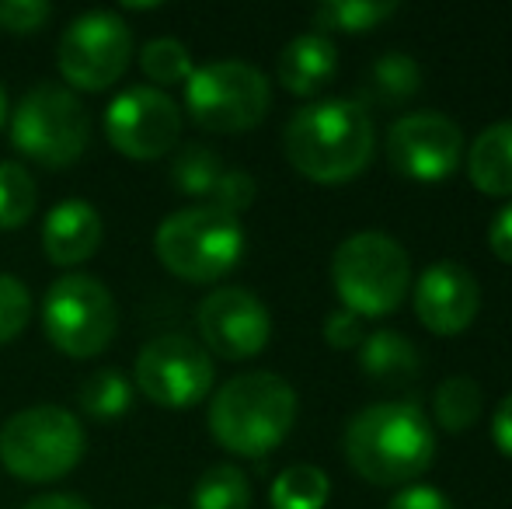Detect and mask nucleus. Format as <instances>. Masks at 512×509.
<instances>
[{"label": "nucleus", "instance_id": "f257e3e1", "mask_svg": "<svg viewBox=\"0 0 512 509\" xmlns=\"http://www.w3.org/2000/svg\"><path fill=\"white\" fill-rule=\"evenodd\" d=\"M377 147L370 109L356 98H324L297 109L286 123V161L310 182L338 185L363 175Z\"/></svg>", "mask_w": 512, "mask_h": 509}, {"label": "nucleus", "instance_id": "dca6fc26", "mask_svg": "<svg viewBox=\"0 0 512 509\" xmlns=\"http://www.w3.org/2000/svg\"><path fill=\"white\" fill-rule=\"evenodd\" d=\"M102 245V213L84 199H70L49 210L42 224V252L53 265H81Z\"/></svg>", "mask_w": 512, "mask_h": 509}, {"label": "nucleus", "instance_id": "9b49d317", "mask_svg": "<svg viewBox=\"0 0 512 509\" xmlns=\"http://www.w3.org/2000/svg\"><path fill=\"white\" fill-rule=\"evenodd\" d=\"M136 384L161 408H192L213 387V356L189 335H157L136 356Z\"/></svg>", "mask_w": 512, "mask_h": 509}, {"label": "nucleus", "instance_id": "7ed1b4c3", "mask_svg": "<svg viewBox=\"0 0 512 509\" xmlns=\"http://www.w3.org/2000/svg\"><path fill=\"white\" fill-rule=\"evenodd\" d=\"M297 422V391L269 370L230 377L209 405V433L237 457H265Z\"/></svg>", "mask_w": 512, "mask_h": 509}, {"label": "nucleus", "instance_id": "a878e982", "mask_svg": "<svg viewBox=\"0 0 512 509\" xmlns=\"http://www.w3.org/2000/svg\"><path fill=\"white\" fill-rule=\"evenodd\" d=\"M35 213V178L25 164L0 161V231H18Z\"/></svg>", "mask_w": 512, "mask_h": 509}, {"label": "nucleus", "instance_id": "aec40b11", "mask_svg": "<svg viewBox=\"0 0 512 509\" xmlns=\"http://www.w3.org/2000/svg\"><path fill=\"white\" fill-rule=\"evenodd\" d=\"M359 363L380 384H408L418 377V349L401 332H391V328L366 335Z\"/></svg>", "mask_w": 512, "mask_h": 509}, {"label": "nucleus", "instance_id": "cd10ccee", "mask_svg": "<svg viewBox=\"0 0 512 509\" xmlns=\"http://www.w3.org/2000/svg\"><path fill=\"white\" fill-rule=\"evenodd\" d=\"M140 70L147 74L150 84H157V91L168 84H185L192 77V53L178 39H154L143 46L140 53Z\"/></svg>", "mask_w": 512, "mask_h": 509}, {"label": "nucleus", "instance_id": "a211bd4d", "mask_svg": "<svg viewBox=\"0 0 512 509\" xmlns=\"http://www.w3.org/2000/svg\"><path fill=\"white\" fill-rule=\"evenodd\" d=\"M467 175L485 196H512V119L474 136L467 150Z\"/></svg>", "mask_w": 512, "mask_h": 509}, {"label": "nucleus", "instance_id": "393cba45", "mask_svg": "<svg viewBox=\"0 0 512 509\" xmlns=\"http://www.w3.org/2000/svg\"><path fill=\"white\" fill-rule=\"evenodd\" d=\"M192 509H251V485L241 468L216 464L192 489Z\"/></svg>", "mask_w": 512, "mask_h": 509}, {"label": "nucleus", "instance_id": "473e14b6", "mask_svg": "<svg viewBox=\"0 0 512 509\" xmlns=\"http://www.w3.org/2000/svg\"><path fill=\"white\" fill-rule=\"evenodd\" d=\"M387 509H453V503L432 485H408L405 492H398L391 499Z\"/></svg>", "mask_w": 512, "mask_h": 509}, {"label": "nucleus", "instance_id": "4c0bfd02", "mask_svg": "<svg viewBox=\"0 0 512 509\" xmlns=\"http://www.w3.org/2000/svg\"><path fill=\"white\" fill-rule=\"evenodd\" d=\"M157 509H168V506H157Z\"/></svg>", "mask_w": 512, "mask_h": 509}, {"label": "nucleus", "instance_id": "f03ea898", "mask_svg": "<svg viewBox=\"0 0 512 509\" xmlns=\"http://www.w3.org/2000/svg\"><path fill=\"white\" fill-rule=\"evenodd\" d=\"M345 457L370 485H405L436 457V436L411 401H377L345 429Z\"/></svg>", "mask_w": 512, "mask_h": 509}, {"label": "nucleus", "instance_id": "bb28decb", "mask_svg": "<svg viewBox=\"0 0 512 509\" xmlns=\"http://www.w3.org/2000/svg\"><path fill=\"white\" fill-rule=\"evenodd\" d=\"M223 171L227 168H223L220 157H216L209 147H199V143L182 147L175 154V161H171V178H175V185L185 192V196H206L209 199Z\"/></svg>", "mask_w": 512, "mask_h": 509}, {"label": "nucleus", "instance_id": "c756f323", "mask_svg": "<svg viewBox=\"0 0 512 509\" xmlns=\"http://www.w3.org/2000/svg\"><path fill=\"white\" fill-rule=\"evenodd\" d=\"M255 196H258L255 178H251L248 171L227 168L220 175V182H216L213 196H209V199H213L209 206H216V210H223V213H230V217H237V213H244L251 203H255Z\"/></svg>", "mask_w": 512, "mask_h": 509}, {"label": "nucleus", "instance_id": "7c9ffc66", "mask_svg": "<svg viewBox=\"0 0 512 509\" xmlns=\"http://www.w3.org/2000/svg\"><path fill=\"white\" fill-rule=\"evenodd\" d=\"M53 7L46 0H0V28L11 35H32L49 21Z\"/></svg>", "mask_w": 512, "mask_h": 509}, {"label": "nucleus", "instance_id": "5701e85b", "mask_svg": "<svg viewBox=\"0 0 512 509\" xmlns=\"http://www.w3.org/2000/svg\"><path fill=\"white\" fill-rule=\"evenodd\" d=\"M481 387L471 377H446L443 384L436 387V398H432V408H436V422L446 429V433H464L474 422L481 419Z\"/></svg>", "mask_w": 512, "mask_h": 509}, {"label": "nucleus", "instance_id": "412c9836", "mask_svg": "<svg viewBox=\"0 0 512 509\" xmlns=\"http://www.w3.org/2000/svg\"><path fill=\"white\" fill-rule=\"evenodd\" d=\"M398 14L394 0H328L314 7V28L321 35L328 32H370L380 21Z\"/></svg>", "mask_w": 512, "mask_h": 509}, {"label": "nucleus", "instance_id": "ddd939ff", "mask_svg": "<svg viewBox=\"0 0 512 509\" xmlns=\"http://www.w3.org/2000/svg\"><path fill=\"white\" fill-rule=\"evenodd\" d=\"M464 133L439 112H411L387 129V161L415 182H443L460 168Z\"/></svg>", "mask_w": 512, "mask_h": 509}, {"label": "nucleus", "instance_id": "6e6552de", "mask_svg": "<svg viewBox=\"0 0 512 509\" xmlns=\"http://www.w3.org/2000/svg\"><path fill=\"white\" fill-rule=\"evenodd\" d=\"M88 112L60 84L32 88L11 116V140L42 168H70L88 150Z\"/></svg>", "mask_w": 512, "mask_h": 509}, {"label": "nucleus", "instance_id": "2eb2a0df", "mask_svg": "<svg viewBox=\"0 0 512 509\" xmlns=\"http://www.w3.org/2000/svg\"><path fill=\"white\" fill-rule=\"evenodd\" d=\"M415 314L429 332L460 335L481 307V286L471 269L457 262H436L415 279Z\"/></svg>", "mask_w": 512, "mask_h": 509}, {"label": "nucleus", "instance_id": "c9c22d12", "mask_svg": "<svg viewBox=\"0 0 512 509\" xmlns=\"http://www.w3.org/2000/svg\"><path fill=\"white\" fill-rule=\"evenodd\" d=\"M25 509H91L81 496H67V492H56V496H39L32 499Z\"/></svg>", "mask_w": 512, "mask_h": 509}, {"label": "nucleus", "instance_id": "4468645a", "mask_svg": "<svg viewBox=\"0 0 512 509\" xmlns=\"http://www.w3.org/2000/svg\"><path fill=\"white\" fill-rule=\"evenodd\" d=\"M196 321L206 349L223 360H251L269 346L272 335V318L265 304L241 286H223L209 293L199 304Z\"/></svg>", "mask_w": 512, "mask_h": 509}, {"label": "nucleus", "instance_id": "72a5a7b5", "mask_svg": "<svg viewBox=\"0 0 512 509\" xmlns=\"http://www.w3.org/2000/svg\"><path fill=\"white\" fill-rule=\"evenodd\" d=\"M488 245H492L495 258H502V262L512 265V203L506 210H499V217H495L492 227H488Z\"/></svg>", "mask_w": 512, "mask_h": 509}, {"label": "nucleus", "instance_id": "f8f14e48", "mask_svg": "<svg viewBox=\"0 0 512 509\" xmlns=\"http://www.w3.org/2000/svg\"><path fill=\"white\" fill-rule=\"evenodd\" d=\"M105 133L119 154L133 161H157L182 136V112L171 95L136 84L115 95L105 109Z\"/></svg>", "mask_w": 512, "mask_h": 509}, {"label": "nucleus", "instance_id": "9d476101", "mask_svg": "<svg viewBox=\"0 0 512 509\" xmlns=\"http://www.w3.org/2000/svg\"><path fill=\"white\" fill-rule=\"evenodd\" d=\"M133 56V32L112 11H88L67 25L56 63L67 84L81 91H105L126 74Z\"/></svg>", "mask_w": 512, "mask_h": 509}, {"label": "nucleus", "instance_id": "39448f33", "mask_svg": "<svg viewBox=\"0 0 512 509\" xmlns=\"http://www.w3.org/2000/svg\"><path fill=\"white\" fill-rule=\"evenodd\" d=\"M157 258L171 276L185 283L223 279L244 255V227L237 217L216 206H189L157 227Z\"/></svg>", "mask_w": 512, "mask_h": 509}, {"label": "nucleus", "instance_id": "20e7f679", "mask_svg": "<svg viewBox=\"0 0 512 509\" xmlns=\"http://www.w3.org/2000/svg\"><path fill=\"white\" fill-rule=\"evenodd\" d=\"M331 279L345 311L359 318H384L405 304L411 262L391 234L363 231L338 245L331 258Z\"/></svg>", "mask_w": 512, "mask_h": 509}, {"label": "nucleus", "instance_id": "0eeeda50", "mask_svg": "<svg viewBox=\"0 0 512 509\" xmlns=\"http://www.w3.org/2000/svg\"><path fill=\"white\" fill-rule=\"evenodd\" d=\"M272 105L269 81L241 60H216L192 70L185 81V109L209 133H244L258 126Z\"/></svg>", "mask_w": 512, "mask_h": 509}, {"label": "nucleus", "instance_id": "b1692460", "mask_svg": "<svg viewBox=\"0 0 512 509\" xmlns=\"http://www.w3.org/2000/svg\"><path fill=\"white\" fill-rule=\"evenodd\" d=\"M77 401H81V412L88 415V419L115 422L133 405V387H129V381L119 370H95V374L81 384Z\"/></svg>", "mask_w": 512, "mask_h": 509}, {"label": "nucleus", "instance_id": "2f4dec72", "mask_svg": "<svg viewBox=\"0 0 512 509\" xmlns=\"http://www.w3.org/2000/svg\"><path fill=\"white\" fill-rule=\"evenodd\" d=\"M324 339H328V346H335V349L359 346V342H363V318L345 311V307H338V311H331L328 321H324Z\"/></svg>", "mask_w": 512, "mask_h": 509}, {"label": "nucleus", "instance_id": "e433bc0d", "mask_svg": "<svg viewBox=\"0 0 512 509\" xmlns=\"http://www.w3.org/2000/svg\"><path fill=\"white\" fill-rule=\"evenodd\" d=\"M4 119H7V91L0 84V129H4Z\"/></svg>", "mask_w": 512, "mask_h": 509}, {"label": "nucleus", "instance_id": "423d86ee", "mask_svg": "<svg viewBox=\"0 0 512 509\" xmlns=\"http://www.w3.org/2000/svg\"><path fill=\"white\" fill-rule=\"evenodd\" d=\"M84 457V426L74 412L35 405L0 429V461L21 482H56Z\"/></svg>", "mask_w": 512, "mask_h": 509}, {"label": "nucleus", "instance_id": "c85d7f7f", "mask_svg": "<svg viewBox=\"0 0 512 509\" xmlns=\"http://www.w3.org/2000/svg\"><path fill=\"white\" fill-rule=\"evenodd\" d=\"M28 318H32V293L25 290L21 279L0 272V346L18 339Z\"/></svg>", "mask_w": 512, "mask_h": 509}, {"label": "nucleus", "instance_id": "4be33fe9", "mask_svg": "<svg viewBox=\"0 0 512 509\" xmlns=\"http://www.w3.org/2000/svg\"><path fill=\"white\" fill-rule=\"evenodd\" d=\"M331 496V482L314 464H293L272 482V509H324Z\"/></svg>", "mask_w": 512, "mask_h": 509}, {"label": "nucleus", "instance_id": "f704fd0d", "mask_svg": "<svg viewBox=\"0 0 512 509\" xmlns=\"http://www.w3.org/2000/svg\"><path fill=\"white\" fill-rule=\"evenodd\" d=\"M492 440L495 447L502 450L506 457H512V391L506 398L499 401V408H495V419H492Z\"/></svg>", "mask_w": 512, "mask_h": 509}, {"label": "nucleus", "instance_id": "6ab92c4d", "mask_svg": "<svg viewBox=\"0 0 512 509\" xmlns=\"http://www.w3.org/2000/svg\"><path fill=\"white\" fill-rule=\"evenodd\" d=\"M422 88V67L408 53H384L363 77L356 102L363 105H405Z\"/></svg>", "mask_w": 512, "mask_h": 509}, {"label": "nucleus", "instance_id": "1a4fd4ad", "mask_svg": "<svg viewBox=\"0 0 512 509\" xmlns=\"http://www.w3.org/2000/svg\"><path fill=\"white\" fill-rule=\"evenodd\" d=\"M42 328L60 353L74 360H91L105 353L119 328L115 297L105 283L91 276H63L49 286L42 304Z\"/></svg>", "mask_w": 512, "mask_h": 509}, {"label": "nucleus", "instance_id": "f3484780", "mask_svg": "<svg viewBox=\"0 0 512 509\" xmlns=\"http://www.w3.org/2000/svg\"><path fill=\"white\" fill-rule=\"evenodd\" d=\"M338 70V49L328 35L304 32L279 53V84L290 95L314 98L331 84Z\"/></svg>", "mask_w": 512, "mask_h": 509}]
</instances>
